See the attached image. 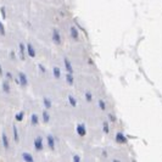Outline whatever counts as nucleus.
Wrapping results in <instances>:
<instances>
[{"label":"nucleus","instance_id":"a878e982","mask_svg":"<svg viewBox=\"0 0 162 162\" xmlns=\"http://www.w3.org/2000/svg\"><path fill=\"white\" fill-rule=\"evenodd\" d=\"M99 107L101 109V110H105L106 106H105V102L102 101V100H99Z\"/></svg>","mask_w":162,"mask_h":162},{"label":"nucleus","instance_id":"dca6fc26","mask_svg":"<svg viewBox=\"0 0 162 162\" xmlns=\"http://www.w3.org/2000/svg\"><path fill=\"white\" fill-rule=\"evenodd\" d=\"M12 133H14L15 143H18V141H20V133H18V129H17V127H16L15 124H12Z\"/></svg>","mask_w":162,"mask_h":162},{"label":"nucleus","instance_id":"9b49d317","mask_svg":"<svg viewBox=\"0 0 162 162\" xmlns=\"http://www.w3.org/2000/svg\"><path fill=\"white\" fill-rule=\"evenodd\" d=\"M42 121L44 122V123H49L50 122V113L46 109L42 111Z\"/></svg>","mask_w":162,"mask_h":162},{"label":"nucleus","instance_id":"f3484780","mask_svg":"<svg viewBox=\"0 0 162 162\" xmlns=\"http://www.w3.org/2000/svg\"><path fill=\"white\" fill-rule=\"evenodd\" d=\"M65 78H66L67 84H68V85H73V83H74V77H73V73L67 72V74L65 76Z\"/></svg>","mask_w":162,"mask_h":162},{"label":"nucleus","instance_id":"f03ea898","mask_svg":"<svg viewBox=\"0 0 162 162\" xmlns=\"http://www.w3.org/2000/svg\"><path fill=\"white\" fill-rule=\"evenodd\" d=\"M33 145H34V150L37 152H39V151H42L43 149H44V143H43V138L40 135H38L37 138L34 139L33 141Z\"/></svg>","mask_w":162,"mask_h":162},{"label":"nucleus","instance_id":"c756f323","mask_svg":"<svg viewBox=\"0 0 162 162\" xmlns=\"http://www.w3.org/2000/svg\"><path fill=\"white\" fill-rule=\"evenodd\" d=\"M10 57H11L12 60H15V59H16V57H15V52H14V51H11V52H10Z\"/></svg>","mask_w":162,"mask_h":162},{"label":"nucleus","instance_id":"b1692460","mask_svg":"<svg viewBox=\"0 0 162 162\" xmlns=\"http://www.w3.org/2000/svg\"><path fill=\"white\" fill-rule=\"evenodd\" d=\"M38 70H39V72H40V73H43V74H44V73H46V68H45V66H44V65H42V64L38 65Z\"/></svg>","mask_w":162,"mask_h":162},{"label":"nucleus","instance_id":"0eeeda50","mask_svg":"<svg viewBox=\"0 0 162 162\" xmlns=\"http://www.w3.org/2000/svg\"><path fill=\"white\" fill-rule=\"evenodd\" d=\"M1 144H3V146H4L5 150H9V149H10V140H9V138H7L6 133L1 134Z\"/></svg>","mask_w":162,"mask_h":162},{"label":"nucleus","instance_id":"a211bd4d","mask_svg":"<svg viewBox=\"0 0 162 162\" xmlns=\"http://www.w3.org/2000/svg\"><path fill=\"white\" fill-rule=\"evenodd\" d=\"M52 76L56 78V79H60V78H61V70H60L57 66L52 67Z\"/></svg>","mask_w":162,"mask_h":162},{"label":"nucleus","instance_id":"393cba45","mask_svg":"<svg viewBox=\"0 0 162 162\" xmlns=\"http://www.w3.org/2000/svg\"><path fill=\"white\" fill-rule=\"evenodd\" d=\"M5 77H6L7 80H12V79H14V76H12L11 72H6V73H5Z\"/></svg>","mask_w":162,"mask_h":162},{"label":"nucleus","instance_id":"c85d7f7f","mask_svg":"<svg viewBox=\"0 0 162 162\" xmlns=\"http://www.w3.org/2000/svg\"><path fill=\"white\" fill-rule=\"evenodd\" d=\"M73 161H74V162H79V161H80V157H79L78 155H74V156H73Z\"/></svg>","mask_w":162,"mask_h":162},{"label":"nucleus","instance_id":"412c9836","mask_svg":"<svg viewBox=\"0 0 162 162\" xmlns=\"http://www.w3.org/2000/svg\"><path fill=\"white\" fill-rule=\"evenodd\" d=\"M116 140L118 141V143H126L127 139H126V137H124L122 133H118L117 135H116Z\"/></svg>","mask_w":162,"mask_h":162},{"label":"nucleus","instance_id":"f257e3e1","mask_svg":"<svg viewBox=\"0 0 162 162\" xmlns=\"http://www.w3.org/2000/svg\"><path fill=\"white\" fill-rule=\"evenodd\" d=\"M51 40L54 44L56 45H61L62 43V37H61V33L59 32L57 28H52V32H51Z\"/></svg>","mask_w":162,"mask_h":162},{"label":"nucleus","instance_id":"5701e85b","mask_svg":"<svg viewBox=\"0 0 162 162\" xmlns=\"http://www.w3.org/2000/svg\"><path fill=\"white\" fill-rule=\"evenodd\" d=\"M5 33H6V32H5V26L3 24V22H1V20H0V35H3V37H4Z\"/></svg>","mask_w":162,"mask_h":162},{"label":"nucleus","instance_id":"6e6552de","mask_svg":"<svg viewBox=\"0 0 162 162\" xmlns=\"http://www.w3.org/2000/svg\"><path fill=\"white\" fill-rule=\"evenodd\" d=\"M1 90L3 93H5V94H10L11 93V87H10V83H9V80H3V83H1Z\"/></svg>","mask_w":162,"mask_h":162},{"label":"nucleus","instance_id":"7c9ffc66","mask_svg":"<svg viewBox=\"0 0 162 162\" xmlns=\"http://www.w3.org/2000/svg\"><path fill=\"white\" fill-rule=\"evenodd\" d=\"M109 118H110V121H115V120H116L113 115H109Z\"/></svg>","mask_w":162,"mask_h":162},{"label":"nucleus","instance_id":"423d86ee","mask_svg":"<svg viewBox=\"0 0 162 162\" xmlns=\"http://www.w3.org/2000/svg\"><path fill=\"white\" fill-rule=\"evenodd\" d=\"M27 55H28L29 57H32V59H34L35 55H37V52H35V49L34 46H33V44L32 43H27Z\"/></svg>","mask_w":162,"mask_h":162},{"label":"nucleus","instance_id":"aec40b11","mask_svg":"<svg viewBox=\"0 0 162 162\" xmlns=\"http://www.w3.org/2000/svg\"><path fill=\"white\" fill-rule=\"evenodd\" d=\"M24 118V112L23 111H20V112L16 113V116H15V120L17 121V122H22Z\"/></svg>","mask_w":162,"mask_h":162},{"label":"nucleus","instance_id":"4468645a","mask_svg":"<svg viewBox=\"0 0 162 162\" xmlns=\"http://www.w3.org/2000/svg\"><path fill=\"white\" fill-rule=\"evenodd\" d=\"M31 124H32L33 127H37V126L39 124V116H38L37 113H33V115L31 116Z\"/></svg>","mask_w":162,"mask_h":162},{"label":"nucleus","instance_id":"9d476101","mask_svg":"<svg viewBox=\"0 0 162 162\" xmlns=\"http://www.w3.org/2000/svg\"><path fill=\"white\" fill-rule=\"evenodd\" d=\"M70 34H71V38L73 39V40H78V38H79V33H78V31L76 27H71L70 28Z\"/></svg>","mask_w":162,"mask_h":162},{"label":"nucleus","instance_id":"20e7f679","mask_svg":"<svg viewBox=\"0 0 162 162\" xmlns=\"http://www.w3.org/2000/svg\"><path fill=\"white\" fill-rule=\"evenodd\" d=\"M18 83L21 87L23 88H26L27 85H28V78L26 76V73H23V72H20L18 73Z\"/></svg>","mask_w":162,"mask_h":162},{"label":"nucleus","instance_id":"1a4fd4ad","mask_svg":"<svg viewBox=\"0 0 162 162\" xmlns=\"http://www.w3.org/2000/svg\"><path fill=\"white\" fill-rule=\"evenodd\" d=\"M76 132H77L78 135H80V137H84L85 134H87V129H85V126L83 123H80V124H77V127H76Z\"/></svg>","mask_w":162,"mask_h":162},{"label":"nucleus","instance_id":"ddd939ff","mask_svg":"<svg viewBox=\"0 0 162 162\" xmlns=\"http://www.w3.org/2000/svg\"><path fill=\"white\" fill-rule=\"evenodd\" d=\"M22 160L26 162H33L34 161V157L32 154H29V152H23L22 154Z\"/></svg>","mask_w":162,"mask_h":162},{"label":"nucleus","instance_id":"2f4dec72","mask_svg":"<svg viewBox=\"0 0 162 162\" xmlns=\"http://www.w3.org/2000/svg\"><path fill=\"white\" fill-rule=\"evenodd\" d=\"M0 76H3V67H1V65H0Z\"/></svg>","mask_w":162,"mask_h":162},{"label":"nucleus","instance_id":"2eb2a0df","mask_svg":"<svg viewBox=\"0 0 162 162\" xmlns=\"http://www.w3.org/2000/svg\"><path fill=\"white\" fill-rule=\"evenodd\" d=\"M43 105H44V107H45L46 110H50L51 106H52V102H51V100H50L48 96H44V98H43Z\"/></svg>","mask_w":162,"mask_h":162},{"label":"nucleus","instance_id":"7ed1b4c3","mask_svg":"<svg viewBox=\"0 0 162 162\" xmlns=\"http://www.w3.org/2000/svg\"><path fill=\"white\" fill-rule=\"evenodd\" d=\"M18 54H20V59L22 61L26 60V54H27V46L22 42L18 43Z\"/></svg>","mask_w":162,"mask_h":162},{"label":"nucleus","instance_id":"f8f14e48","mask_svg":"<svg viewBox=\"0 0 162 162\" xmlns=\"http://www.w3.org/2000/svg\"><path fill=\"white\" fill-rule=\"evenodd\" d=\"M64 64H65V68L67 72H70V73H73V67H72V64L70 62V60L67 59V57H65L64 59Z\"/></svg>","mask_w":162,"mask_h":162},{"label":"nucleus","instance_id":"bb28decb","mask_svg":"<svg viewBox=\"0 0 162 162\" xmlns=\"http://www.w3.org/2000/svg\"><path fill=\"white\" fill-rule=\"evenodd\" d=\"M85 99H87V101H92V94H90V93L89 92H87L85 93Z\"/></svg>","mask_w":162,"mask_h":162},{"label":"nucleus","instance_id":"cd10ccee","mask_svg":"<svg viewBox=\"0 0 162 162\" xmlns=\"http://www.w3.org/2000/svg\"><path fill=\"white\" fill-rule=\"evenodd\" d=\"M104 132H105V133H109V123H107V122L104 123Z\"/></svg>","mask_w":162,"mask_h":162},{"label":"nucleus","instance_id":"4be33fe9","mask_svg":"<svg viewBox=\"0 0 162 162\" xmlns=\"http://www.w3.org/2000/svg\"><path fill=\"white\" fill-rule=\"evenodd\" d=\"M0 15H1L3 20H6V9H5V6L0 7Z\"/></svg>","mask_w":162,"mask_h":162},{"label":"nucleus","instance_id":"6ab92c4d","mask_svg":"<svg viewBox=\"0 0 162 162\" xmlns=\"http://www.w3.org/2000/svg\"><path fill=\"white\" fill-rule=\"evenodd\" d=\"M67 99H68V102H70V105L72 106V107H76V106H77V100L74 99L73 95H68Z\"/></svg>","mask_w":162,"mask_h":162},{"label":"nucleus","instance_id":"39448f33","mask_svg":"<svg viewBox=\"0 0 162 162\" xmlns=\"http://www.w3.org/2000/svg\"><path fill=\"white\" fill-rule=\"evenodd\" d=\"M46 145H48V148L50 150H55V138H54V135L52 134H48L46 135Z\"/></svg>","mask_w":162,"mask_h":162}]
</instances>
